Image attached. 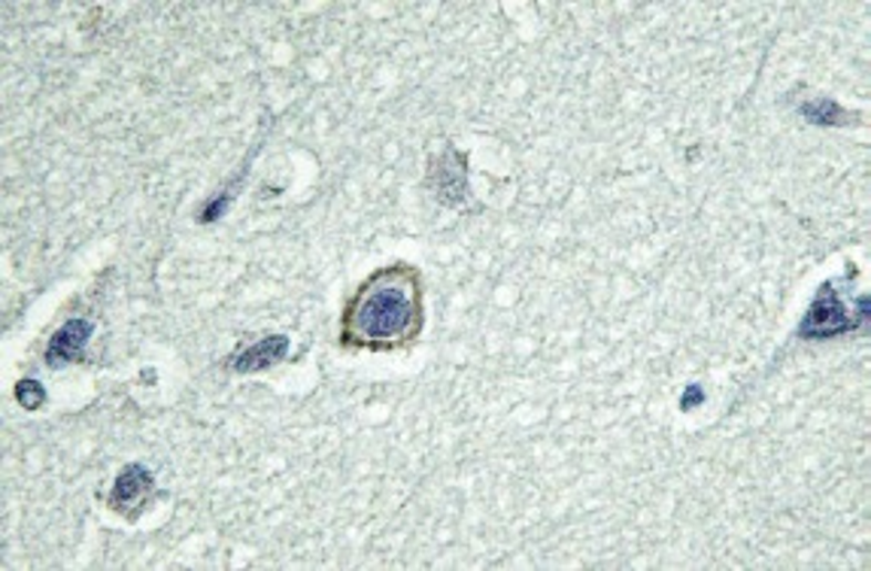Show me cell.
Listing matches in <instances>:
<instances>
[{"instance_id": "cell-1", "label": "cell", "mask_w": 871, "mask_h": 571, "mask_svg": "<svg viewBox=\"0 0 871 571\" xmlns=\"http://www.w3.org/2000/svg\"><path fill=\"white\" fill-rule=\"evenodd\" d=\"M419 286L411 268H386L362 283L350 301L343 316V341L367 350L404 344L419 329Z\"/></svg>"}, {"instance_id": "cell-2", "label": "cell", "mask_w": 871, "mask_h": 571, "mask_svg": "<svg viewBox=\"0 0 871 571\" xmlns=\"http://www.w3.org/2000/svg\"><path fill=\"white\" fill-rule=\"evenodd\" d=\"M848 329H853L850 313L844 310V304H841V298L836 295V289L823 286V289L817 292V298H813L805 322L799 325V334L801 338H836V334L848 332Z\"/></svg>"}, {"instance_id": "cell-3", "label": "cell", "mask_w": 871, "mask_h": 571, "mask_svg": "<svg viewBox=\"0 0 871 571\" xmlns=\"http://www.w3.org/2000/svg\"><path fill=\"white\" fill-rule=\"evenodd\" d=\"M432 186H435L437 201L447 204V207H459L465 201V189H468V177H465V155H459L456 149L435 158L432 165Z\"/></svg>"}, {"instance_id": "cell-4", "label": "cell", "mask_w": 871, "mask_h": 571, "mask_svg": "<svg viewBox=\"0 0 871 571\" xmlns=\"http://www.w3.org/2000/svg\"><path fill=\"white\" fill-rule=\"evenodd\" d=\"M92 332H95L92 322L85 320L64 322L59 332L52 334V341H49L46 365L61 368V365H68V362H76V359L85 353L89 341H92Z\"/></svg>"}, {"instance_id": "cell-5", "label": "cell", "mask_w": 871, "mask_h": 571, "mask_svg": "<svg viewBox=\"0 0 871 571\" xmlns=\"http://www.w3.org/2000/svg\"><path fill=\"white\" fill-rule=\"evenodd\" d=\"M286 353H289V338L286 334H268V338H261L256 344L237 350L228 365L237 374H256V371L271 368L273 362L286 359Z\"/></svg>"}, {"instance_id": "cell-6", "label": "cell", "mask_w": 871, "mask_h": 571, "mask_svg": "<svg viewBox=\"0 0 871 571\" xmlns=\"http://www.w3.org/2000/svg\"><path fill=\"white\" fill-rule=\"evenodd\" d=\"M149 489H153V471L143 468L141 463H131L118 471L116 484L110 489V499L106 501H110L113 511H125L128 505L141 501Z\"/></svg>"}, {"instance_id": "cell-7", "label": "cell", "mask_w": 871, "mask_h": 571, "mask_svg": "<svg viewBox=\"0 0 871 571\" xmlns=\"http://www.w3.org/2000/svg\"><path fill=\"white\" fill-rule=\"evenodd\" d=\"M801 116L813 122V125H841V122H844V110L838 107L836 101L817 97V101L801 104Z\"/></svg>"}, {"instance_id": "cell-8", "label": "cell", "mask_w": 871, "mask_h": 571, "mask_svg": "<svg viewBox=\"0 0 871 571\" xmlns=\"http://www.w3.org/2000/svg\"><path fill=\"white\" fill-rule=\"evenodd\" d=\"M15 402H19L22 407H28V411L43 407V402H46V390H43V383H37V381L19 383V386H15Z\"/></svg>"}, {"instance_id": "cell-9", "label": "cell", "mask_w": 871, "mask_h": 571, "mask_svg": "<svg viewBox=\"0 0 871 571\" xmlns=\"http://www.w3.org/2000/svg\"><path fill=\"white\" fill-rule=\"evenodd\" d=\"M698 402H705V390H702V386H689V390H686V393L681 395V407L683 411H693L695 405H698Z\"/></svg>"}]
</instances>
